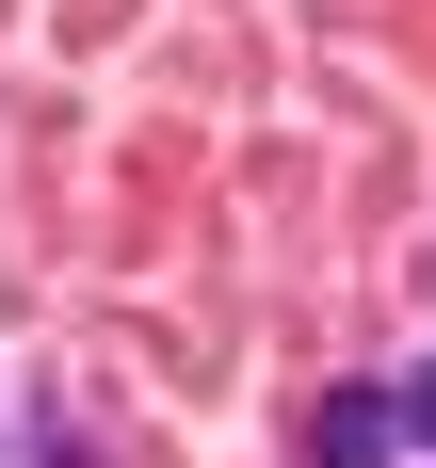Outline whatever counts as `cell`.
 Returning a JSON list of instances; mask_svg holds the SVG:
<instances>
[{
  "label": "cell",
  "mask_w": 436,
  "mask_h": 468,
  "mask_svg": "<svg viewBox=\"0 0 436 468\" xmlns=\"http://www.w3.org/2000/svg\"><path fill=\"white\" fill-rule=\"evenodd\" d=\"M404 436H420V452H436V372H404Z\"/></svg>",
  "instance_id": "7a4b0ae2"
},
{
  "label": "cell",
  "mask_w": 436,
  "mask_h": 468,
  "mask_svg": "<svg viewBox=\"0 0 436 468\" xmlns=\"http://www.w3.org/2000/svg\"><path fill=\"white\" fill-rule=\"evenodd\" d=\"M307 452H324V468H388V452H404V388H339L324 420H307Z\"/></svg>",
  "instance_id": "6da1fadb"
}]
</instances>
